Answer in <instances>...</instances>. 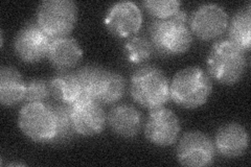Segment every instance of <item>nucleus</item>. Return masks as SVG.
<instances>
[{
    "mask_svg": "<svg viewBox=\"0 0 251 167\" xmlns=\"http://www.w3.org/2000/svg\"><path fill=\"white\" fill-rule=\"evenodd\" d=\"M186 21L187 15L183 11L168 19H155L149 27L153 48L163 55L186 52L193 43L192 31Z\"/></svg>",
    "mask_w": 251,
    "mask_h": 167,
    "instance_id": "1",
    "label": "nucleus"
},
{
    "mask_svg": "<svg viewBox=\"0 0 251 167\" xmlns=\"http://www.w3.org/2000/svg\"><path fill=\"white\" fill-rule=\"evenodd\" d=\"M213 91L207 72L199 67H186L178 71L170 84V96L178 106L196 109L205 103Z\"/></svg>",
    "mask_w": 251,
    "mask_h": 167,
    "instance_id": "2",
    "label": "nucleus"
},
{
    "mask_svg": "<svg viewBox=\"0 0 251 167\" xmlns=\"http://www.w3.org/2000/svg\"><path fill=\"white\" fill-rule=\"evenodd\" d=\"M247 67L246 51L228 39L216 42L208 53V75L223 85L238 83Z\"/></svg>",
    "mask_w": 251,
    "mask_h": 167,
    "instance_id": "3",
    "label": "nucleus"
},
{
    "mask_svg": "<svg viewBox=\"0 0 251 167\" xmlns=\"http://www.w3.org/2000/svg\"><path fill=\"white\" fill-rule=\"evenodd\" d=\"M130 92L137 103L150 110L163 107L171 98L169 79L155 66H143L134 71Z\"/></svg>",
    "mask_w": 251,
    "mask_h": 167,
    "instance_id": "4",
    "label": "nucleus"
},
{
    "mask_svg": "<svg viewBox=\"0 0 251 167\" xmlns=\"http://www.w3.org/2000/svg\"><path fill=\"white\" fill-rule=\"evenodd\" d=\"M77 6L72 0H45L37 11V22L50 38L67 37L75 26Z\"/></svg>",
    "mask_w": 251,
    "mask_h": 167,
    "instance_id": "5",
    "label": "nucleus"
},
{
    "mask_svg": "<svg viewBox=\"0 0 251 167\" xmlns=\"http://www.w3.org/2000/svg\"><path fill=\"white\" fill-rule=\"evenodd\" d=\"M22 133L35 142H52L56 136V118L49 103L28 102L18 115Z\"/></svg>",
    "mask_w": 251,
    "mask_h": 167,
    "instance_id": "6",
    "label": "nucleus"
},
{
    "mask_svg": "<svg viewBox=\"0 0 251 167\" xmlns=\"http://www.w3.org/2000/svg\"><path fill=\"white\" fill-rule=\"evenodd\" d=\"M51 41L52 38L33 21L23 25L16 35L14 49L23 62L37 63L47 57Z\"/></svg>",
    "mask_w": 251,
    "mask_h": 167,
    "instance_id": "7",
    "label": "nucleus"
},
{
    "mask_svg": "<svg viewBox=\"0 0 251 167\" xmlns=\"http://www.w3.org/2000/svg\"><path fill=\"white\" fill-rule=\"evenodd\" d=\"M216 147L214 142L199 131L185 133L177 147V159L183 166L202 167L214 162Z\"/></svg>",
    "mask_w": 251,
    "mask_h": 167,
    "instance_id": "8",
    "label": "nucleus"
},
{
    "mask_svg": "<svg viewBox=\"0 0 251 167\" xmlns=\"http://www.w3.org/2000/svg\"><path fill=\"white\" fill-rule=\"evenodd\" d=\"M180 133L177 115L167 108L150 110L145 126L146 138L157 146H169L176 142Z\"/></svg>",
    "mask_w": 251,
    "mask_h": 167,
    "instance_id": "9",
    "label": "nucleus"
},
{
    "mask_svg": "<svg viewBox=\"0 0 251 167\" xmlns=\"http://www.w3.org/2000/svg\"><path fill=\"white\" fill-rule=\"evenodd\" d=\"M75 130L83 136H96L104 131L107 121L101 103L90 98H80L70 105Z\"/></svg>",
    "mask_w": 251,
    "mask_h": 167,
    "instance_id": "10",
    "label": "nucleus"
},
{
    "mask_svg": "<svg viewBox=\"0 0 251 167\" xmlns=\"http://www.w3.org/2000/svg\"><path fill=\"white\" fill-rule=\"evenodd\" d=\"M228 21V14L221 5L205 3L193 13L191 31L201 40H211L224 34Z\"/></svg>",
    "mask_w": 251,
    "mask_h": 167,
    "instance_id": "11",
    "label": "nucleus"
},
{
    "mask_svg": "<svg viewBox=\"0 0 251 167\" xmlns=\"http://www.w3.org/2000/svg\"><path fill=\"white\" fill-rule=\"evenodd\" d=\"M105 24L115 37L128 38L138 33L143 24V15L134 2L120 1L109 9Z\"/></svg>",
    "mask_w": 251,
    "mask_h": 167,
    "instance_id": "12",
    "label": "nucleus"
},
{
    "mask_svg": "<svg viewBox=\"0 0 251 167\" xmlns=\"http://www.w3.org/2000/svg\"><path fill=\"white\" fill-rule=\"evenodd\" d=\"M249 145V136L244 126L231 122L222 125L216 134L215 147L226 158L244 155Z\"/></svg>",
    "mask_w": 251,
    "mask_h": 167,
    "instance_id": "13",
    "label": "nucleus"
},
{
    "mask_svg": "<svg viewBox=\"0 0 251 167\" xmlns=\"http://www.w3.org/2000/svg\"><path fill=\"white\" fill-rule=\"evenodd\" d=\"M83 57V50L75 39L72 37H61L52 39L47 59L50 64L65 71L75 67Z\"/></svg>",
    "mask_w": 251,
    "mask_h": 167,
    "instance_id": "14",
    "label": "nucleus"
},
{
    "mask_svg": "<svg viewBox=\"0 0 251 167\" xmlns=\"http://www.w3.org/2000/svg\"><path fill=\"white\" fill-rule=\"evenodd\" d=\"M110 128L121 137L133 138L143 125L139 111L131 105H119L110 110L107 117Z\"/></svg>",
    "mask_w": 251,
    "mask_h": 167,
    "instance_id": "15",
    "label": "nucleus"
},
{
    "mask_svg": "<svg viewBox=\"0 0 251 167\" xmlns=\"http://www.w3.org/2000/svg\"><path fill=\"white\" fill-rule=\"evenodd\" d=\"M109 70L99 65H86L78 69L75 75L81 87V97L99 101L105 90Z\"/></svg>",
    "mask_w": 251,
    "mask_h": 167,
    "instance_id": "16",
    "label": "nucleus"
},
{
    "mask_svg": "<svg viewBox=\"0 0 251 167\" xmlns=\"http://www.w3.org/2000/svg\"><path fill=\"white\" fill-rule=\"evenodd\" d=\"M25 86L17 69L10 66L0 69V101L3 106L12 107L25 99Z\"/></svg>",
    "mask_w": 251,
    "mask_h": 167,
    "instance_id": "17",
    "label": "nucleus"
},
{
    "mask_svg": "<svg viewBox=\"0 0 251 167\" xmlns=\"http://www.w3.org/2000/svg\"><path fill=\"white\" fill-rule=\"evenodd\" d=\"M50 93L53 98L64 105H73L81 97V87L75 73L68 70L60 71L50 81Z\"/></svg>",
    "mask_w": 251,
    "mask_h": 167,
    "instance_id": "18",
    "label": "nucleus"
},
{
    "mask_svg": "<svg viewBox=\"0 0 251 167\" xmlns=\"http://www.w3.org/2000/svg\"><path fill=\"white\" fill-rule=\"evenodd\" d=\"M229 41L244 51L250 49L251 44V5L247 4L244 9L239 10L233 15L228 24Z\"/></svg>",
    "mask_w": 251,
    "mask_h": 167,
    "instance_id": "19",
    "label": "nucleus"
},
{
    "mask_svg": "<svg viewBox=\"0 0 251 167\" xmlns=\"http://www.w3.org/2000/svg\"><path fill=\"white\" fill-rule=\"evenodd\" d=\"M56 118V136L52 143H64L69 141L76 133L74 126L70 106L61 102H47Z\"/></svg>",
    "mask_w": 251,
    "mask_h": 167,
    "instance_id": "20",
    "label": "nucleus"
},
{
    "mask_svg": "<svg viewBox=\"0 0 251 167\" xmlns=\"http://www.w3.org/2000/svg\"><path fill=\"white\" fill-rule=\"evenodd\" d=\"M151 41L143 36H133L125 44L126 59L133 64H141L151 58L153 52Z\"/></svg>",
    "mask_w": 251,
    "mask_h": 167,
    "instance_id": "21",
    "label": "nucleus"
},
{
    "mask_svg": "<svg viewBox=\"0 0 251 167\" xmlns=\"http://www.w3.org/2000/svg\"><path fill=\"white\" fill-rule=\"evenodd\" d=\"M126 92V79L120 73L109 71L105 90L99 99L100 103L110 105L119 101Z\"/></svg>",
    "mask_w": 251,
    "mask_h": 167,
    "instance_id": "22",
    "label": "nucleus"
},
{
    "mask_svg": "<svg viewBox=\"0 0 251 167\" xmlns=\"http://www.w3.org/2000/svg\"><path fill=\"white\" fill-rule=\"evenodd\" d=\"M143 5L156 19H168L180 11L181 2L178 0H147Z\"/></svg>",
    "mask_w": 251,
    "mask_h": 167,
    "instance_id": "23",
    "label": "nucleus"
},
{
    "mask_svg": "<svg viewBox=\"0 0 251 167\" xmlns=\"http://www.w3.org/2000/svg\"><path fill=\"white\" fill-rule=\"evenodd\" d=\"M50 82L41 78L30 79L25 86V96L28 102H43L50 95Z\"/></svg>",
    "mask_w": 251,
    "mask_h": 167,
    "instance_id": "24",
    "label": "nucleus"
}]
</instances>
